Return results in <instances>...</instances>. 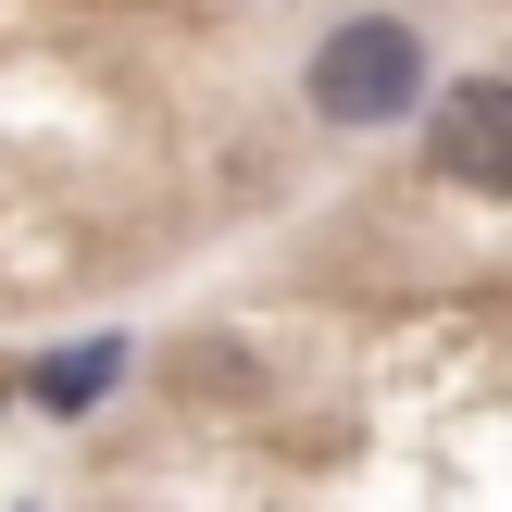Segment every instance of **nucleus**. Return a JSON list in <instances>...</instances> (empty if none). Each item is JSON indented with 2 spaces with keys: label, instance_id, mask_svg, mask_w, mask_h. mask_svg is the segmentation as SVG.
I'll list each match as a JSON object with an SVG mask.
<instances>
[{
  "label": "nucleus",
  "instance_id": "obj_1",
  "mask_svg": "<svg viewBox=\"0 0 512 512\" xmlns=\"http://www.w3.org/2000/svg\"><path fill=\"white\" fill-rule=\"evenodd\" d=\"M413 100H425V38L413 25H388V13L325 25V50H313V113L325 125H400Z\"/></svg>",
  "mask_w": 512,
  "mask_h": 512
},
{
  "label": "nucleus",
  "instance_id": "obj_2",
  "mask_svg": "<svg viewBox=\"0 0 512 512\" xmlns=\"http://www.w3.org/2000/svg\"><path fill=\"white\" fill-rule=\"evenodd\" d=\"M438 175H463V188H512V88L500 75H463V88L438 100Z\"/></svg>",
  "mask_w": 512,
  "mask_h": 512
},
{
  "label": "nucleus",
  "instance_id": "obj_3",
  "mask_svg": "<svg viewBox=\"0 0 512 512\" xmlns=\"http://www.w3.org/2000/svg\"><path fill=\"white\" fill-rule=\"evenodd\" d=\"M113 375H125V338H88V350H63V363L38 375V400H50V413H88Z\"/></svg>",
  "mask_w": 512,
  "mask_h": 512
}]
</instances>
